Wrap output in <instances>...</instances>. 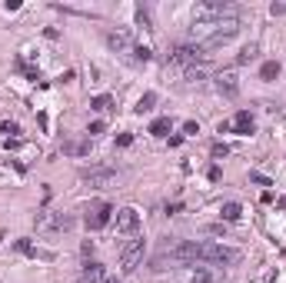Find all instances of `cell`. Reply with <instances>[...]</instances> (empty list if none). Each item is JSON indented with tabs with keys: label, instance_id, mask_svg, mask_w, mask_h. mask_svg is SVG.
<instances>
[{
	"label": "cell",
	"instance_id": "1",
	"mask_svg": "<svg viewBox=\"0 0 286 283\" xmlns=\"http://www.w3.org/2000/svg\"><path fill=\"white\" fill-rule=\"evenodd\" d=\"M163 257H170V263H240L243 253L223 243H210V240H166Z\"/></svg>",
	"mask_w": 286,
	"mask_h": 283
},
{
	"label": "cell",
	"instance_id": "2",
	"mask_svg": "<svg viewBox=\"0 0 286 283\" xmlns=\"http://www.w3.org/2000/svg\"><path fill=\"white\" fill-rule=\"evenodd\" d=\"M73 227V213H64V210H44L37 217V233H67Z\"/></svg>",
	"mask_w": 286,
	"mask_h": 283
},
{
	"label": "cell",
	"instance_id": "3",
	"mask_svg": "<svg viewBox=\"0 0 286 283\" xmlns=\"http://www.w3.org/2000/svg\"><path fill=\"white\" fill-rule=\"evenodd\" d=\"M223 17H236V7L230 0H203L193 10V20H223Z\"/></svg>",
	"mask_w": 286,
	"mask_h": 283
},
{
	"label": "cell",
	"instance_id": "4",
	"mask_svg": "<svg viewBox=\"0 0 286 283\" xmlns=\"http://www.w3.org/2000/svg\"><path fill=\"white\" fill-rule=\"evenodd\" d=\"M170 60H173V64H183V67H197V64H203V60H210V50L200 47V44H176Z\"/></svg>",
	"mask_w": 286,
	"mask_h": 283
},
{
	"label": "cell",
	"instance_id": "5",
	"mask_svg": "<svg viewBox=\"0 0 286 283\" xmlns=\"http://www.w3.org/2000/svg\"><path fill=\"white\" fill-rule=\"evenodd\" d=\"M143 240L140 237H133V240H127L120 247V267H123V273H133L137 267H140V260H143Z\"/></svg>",
	"mask_w": 286,
	"mask_h": 283
},
{
	"label": "cell",
	"instance_id": "6",
	"mask_svg": "<svg viewBox=\"0 0 286 283\" xmlns=\"http://www.w3.org/2000/svg\"><path fill=\"white\" fill-rule=\"evenodd\" d=\"M110 217H113V207L107 203V200H97V203L87 207V227L90 230H103L107 223H110Z\"/></svg>",
	"mask_w": 286,
	"mask_h": 283
},
{
	"label": "cell",
	"instance_id": "7",
	"mask_svg": "<svg viewBox=\"0 0 286 283\" xmlns=\"http://www.w3.org/2000/svg\"><path fill=\"white\" fill-rule=\"evenodd\" d=\"M140 230V213L133 207H123V210H117V233H127V237H133Z\"/></svg>",
	"mask_w": 286,
	"mask_h": 283
},
{
	"label": "cell",
	"instance_id": "8",
	"mask_svg": "<svg viewBox=\"0 0 286 283\" xmlns=\"http://www.w3.org/2000/svg\"><path fill=\"white\" fill-rule=\"evenodd\" d=\"M80 180H83V184H90V187H107V184H113V180H117V170H110V167H93V170H83V174H80Z\"/></svg>",
	"mask_w": 286,
	"mask_h": 283
},
{
	"label": "cell",
	"instance_id": "9",
	"mask_svg": "<svg viewBox=\"0 0 286 283\" xmlns=\"http://www.w3.org/2000/svg\"><path fill=\"white\" fill-rule=\"evenodd\" d=\"M107 47L117 50V54H123V57H133V50H137V44L130 40V33H123V30H110L107 33Z\"/></svg>",
	"mask_w": 286,
	"mask_h": 283
},
{
	"label": "cell",
	"instance_id": "10",
	"mask_svg": "<svg viewBox=\"0 0 286 283\" xmlns=\"http://www.w3.org/2000/svg\"><path fill=\"white\" fill-rule=\"evenodd\" d=\"M230 127L240 133V137H250V133L256 130V120H253V113H250V110H240V113L230 120Z\"/></svg>",
	"mask_w": 286,
	"mask_h": 283
},
{
	"label": "cell",
	"instance_id": "11",
	"mask_svg": "<svg viewBox=\"0 0 286 283\" xmlns=\"http://www.w3.org/2000/svg\"><path fill=\"white\" fill-rule=\"evenodd\" d=\"M216 90H220L223 97H236V94H240L236 74H230V70H226V74H220V77H216Z\"/></svg>",
	"mask_w": 286,
	"mask_h": 283
},
{
	"label": "cell",
	"instance_id": "12",
	"mask_svg": "<svg viewBox=\"0 0 286 283\" xmlns=\"http://www.w3.org/2000/svg\"><path fill=\"white\" fill-rule=\"evenodd\" d=\"M80 283H103V267L90 260L87 267H83V273H80Z\"/></svg>",
	"mask_w": 286,
	"mask_h": 283
},
{
	"label": "cell",
	"instance_id": "13",
	"mask_svg": "<svg viewBox=\"0 0 286 283\" xmlns=\"http://www.w3.org/2000/svg\"><path fill=\"white\" fill-rule=\"evenodd\" d=\"M64 153H70V157H87L90 140H64Z\"/></svg>",
	"mask_w": 286,
	"mask_h": 283
},
{
	"label": "cell",
	"instance_id": "14",
	"mask_svg": "<svg viewBox=\"0 0 286 283\" xmlns=\"http://www.w3.org/2000/svg\"><path fill=\"white\" fill-rule=\"evenodd\" d=\"M220 217L226 220V223H233V220H240V217H243V207L236 203V200H226V203L220 207Z\"/></svg>",
	"mask_w": 286,
	"mask_h": 283
},
{
	"label": "cell",
	"instance_id": "15",
	"mask_svg": "<svg viewBox=\"0 0 286 283\" xmlns=\"http://www.w3.org/2000/svg\"><path fill=\"white\" fill-rule=\"evenodd\" d=\"M153 107H156V94H153V90H150V94H143V97L137 100V107H133V110H137V113H140V117H143V113H150V110H153Z\"/></svg>",
	"mask_w": 286,
	"mask_h": 283
},
{
	"label": "cell",
	"instance_id": "16",
	"mask_svg": "<svg viewBox=\"0 0 286 283\" xmlns=\"http://www.w3.org/2000/svg\"><path fill=\"white\" fill-rule=\"evenodd\" d=\"M90 110H97V113L113 110V97H110V94H100V97H93V100H90Z\"/></svg>",
	"mask_w": 286,
	"mask_h": 283
},
{
	"label": "cell",
	"instance_id": "17",
	"mask_svg": "<svg viewBox=\"0 0 286 283\" xmlns=\"http://www.w3.org/2000/svg\"><path fill=\"white\" fill-rule=\"evenodd\" d=\"M210 280H213L210 270H187L183 273V283H210Z\"/></svg>",
	"mask_w": 286,
	"mask_h": 283
},
{
	"label": "cell",
	"instance_id": "18",
	"mask_svg": "<svg viewBox=\"0 0 286 283\" xmlns=\"http://www.w3.org/2000/svg\"><path fill=\"white\" fill-rule=\"evenodd\" d=\"M170 127H173V123H170V117H156L153 123H150V133H153V137H166V133H170Z\"/></svg>",
	"mask_w": 286,
	"mask_h": 283
},
{
	"label": "cell",
	"instance_id": "19",
	"mask_svg": "<svg viewBox=\"0 0 286 283\" xmlns=\"http://www.w3.org/2000/svg\"><path fill=\"white\" fill-rule=\"evenodd\" d=\"M17 250H20L23 257H50V253H44V250H37V247H33L30 240H17Z\"/></svg>",
	"mask_w": 286,
	"mask_h": 283
},
{
	"label": "cell",
	"instance_id": "20",
	"mask_svg": "<svg viewBox=\"0 0 286 283\" xmlns=\"http://www.w3.org/2000/svg\"><path fill=\"white\" fill-rule=\"evenodd\" d=\"M260 77H263V80H273V77H280V64H276V60H266V64L260 67Z\"/></svg>",
	"mask_w": 286,
	"mask_h": 283
},
{
	"label": "cell",
	"instance_id": "21",
	"mask_svg": "<svg viewBox=\"0 0 286 283\" xmlns=\"http://www.w3.org/2000/svg\"><path fill=\"white\" fill-rule=\"evenodd\" d=\"M256 54H260V50H256V44L243 47L240 54H236V64H250V60H256Z\"/></svg>",
	"mask_w": 286,
	"mask_h": 283
},
{
	"label": "cell",
	"instance_id": "22",
	"mask_svg": "<svg viewBox=\"0 0 286 283\" xmlns=\"http://www.w3.org/2000/svg\"><path fill=\"white\" fill-rule=\"evenodd\" d=\"M226 153H230V147H226V143H213V147H210V157H213V160H223V157H226Z\"/></svg>",
	"mask_w": 286,
	"mask_h": 283
},
{
	"label": "cell",
	"instance_id": "23",
	"mask_svg": "<svg viewBox=\"0 0 286 283\" xmlns=\"http://www.w3.org/2000/svg\"><path fill=\"white\" fill-rule=\"evenodd\" d=\"M150 57H153V50H150V47H137V50H133V60H137V64H146Z\"/></svg>",
	"mask_w": 286,
	"mask_h": 283
},
{
	"label": "cell",
	"instance_id": "24",
	"mask_svg": "<svg viewBox=\"0 0 286 283\" xmlns=\"http://www.w3.org/2000/svg\"><path fill=\"white\" fill-rule=\"evenodd\" d=\"M137 23H140L143 30H150V13H146V7H140V10H137Z\"/></svg>",
	"mask_w": 286,
	"mask_h": 283
},
{
	"label": "cell",
	"instance_id": "25",
	"mask_svg": "<svg viewBox=\"0 0 286 283\" xmlns=\"http://www.w3.org/2000/svg\"><path fill=\"white\" fill-rule=\"evenodd\" d=\"M250 180H253V184H260V187H273V180H270V177L256 174V170H250Z\"/></svg>",
	"mask_w": 286,
	"mask_h": 283
},
{
	"label": "cell",
	"instance_id": "26",
	"mask_svg": "<svg viewBox=\"0 0 286 283\" xmlns=\"http://www.w3.org/2000/svg\"><path fill=\"white\" fill-rule=\"evenodd\" d=\"M0 130L3 133H20V127H17L13 120H0Z\"/></svg>",
	"mask_w": 286,
	"mask_h": 283
},
{
	"label": "cell",
	"instance_id": "27",
	"mask_svg": "<svg viewBox=\"0 0 286 283\" xmlns=\"http://www.w3.org/2000/svg\"><path fill=\"white\" fill-rule=\"evenodd\" d=\"M207 233H213V237H226V227H223V223H213V227H207Z\"/></svg>",
	"mask_w": 286,
	"mask_h": 283
},
{
	"label": "cell",
	"instance_id": "28",
	"mask_svg": "<svg viewBox=\"0 0 286 283\" xmlns=\"http://www.w3.org/2000/svg\"><path fill=\"white\" fill-rule=\"evenodd\" d=\"M103 130H107V127H103V120H93V123H90V137H93V133H103Z\"/></svg>",
	"mask_w": 286,
	"mask_h": 283
},
{
	"label": "cell",
	"instance_id": "29",
	"mask_svg": "<svg viewBox=\"0 0 286 283\" xmlns=\"http://www.w3.org/2000/svg\"><path fill=\"white\" fill-rule=\"evenodd\" d=\"M207 177H210V180H213V184H216V180H220V177H223V170H220V167H216V164H213V167H210V170H207Z\"/></svg>",
	"mask_w": 286,
	"mask_h": 283
},
{
	"label": "cell",
	"instance_id": "30",
	"mask_svg": "<svg viewBox=\"0 0 286 283\" xmlns=\"http://www.w3.org/2000/svg\"><path fill=\"white\" fill-rule=\"evenodd\" d=\"M183 133H200V123L197 120H187V123H183Z\"/></svg>",
	"mask_w": 286,
	"mask_h": 283
},
{
	"label": "cell",
	"instance_id": "31",
	"mask_svg": "<svg viewBox=\"0 0 286 283\" xmlns=\"http://www.w3.org/2000/svg\"><path fill=\"white\" fill-rule=\"evenodd\" d=\"M133 143V133H120V137H117V147H130Z\"/></svg>",
	"mask_w": 286,
	"mask_h": 283
},
{
	"label": "cell",
	"instance_id": "32",
	"mask_svg": "<svg viewBox=\"0 0 286 283\" xmlns=\"http://www.w3.org/2000/svg\"><path fill=\"white\" fill-rule=\"evenodd\" d=\"M270 13H273V17H280V13H286V3H273V7H270Z\"/></svg>",
	"mask_w": 286,
	"mask_h": 283
},
{
	"label": "cell",
	"instance_id": "33",
	"mask_svg": "<svg viewBox=\"0 0 286 283\" xmlns=\"http://www.w3.org/2000/svg\"><path fill=\"white\" fill-rule=\"evenodd\" d=\"M103 283H120V280H117V277H103Z\"/></svg>",
	"mask_w": 286,
	"mask_h": 283
}]
</instances>
